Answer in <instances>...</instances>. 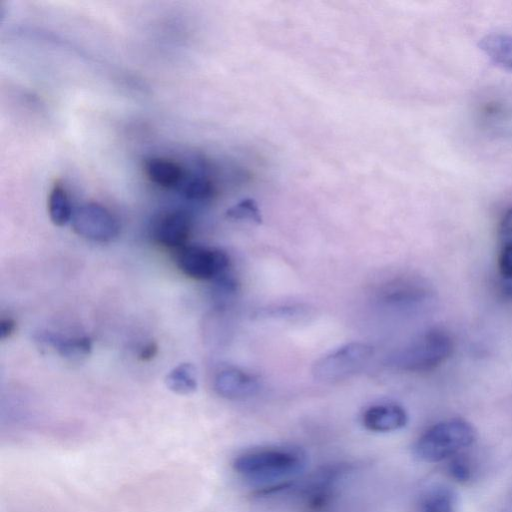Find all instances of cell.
<instances>
[{
    "label": "cell",
    "mask_w": 512,
    "mask_h": 512,
    "mask_svg": "<svg viewBox=\"0 0 512 512\" xmlns=\"http://www.w3.org/2000/svg\"><path fill=\"white\" fill-rule=\"evenodd\" d=\"M304 453L291 447L264 448L245 452L233 461L234 470L255 481L286 480L305 467Z\"/></svg>",
    "instance_id": "cell-1"
},
{
    "label": "cell",
    "mask_w": 512,
    "mask_h": 512,
    "mask_svg": "<svg viewBox=\"0 0 512 512\" xmlns=\"http://www.w3.org/2000/svg\"><path fill=\"white\" fill-rule=\"evenodd\" d=\"M476 439V430L464 419L453 418L429 427L416 441V456L428 463L449 460L470 447Z\"/></svg>",
    "instance_id": "cell-2"
},
{
    "label": "cell",
    "mask_w": 512,
    "mask_h": 512,
    "mask_svg": "<svg viewBox=\"0 0 512 512\" xmlns=\"http://www.w3.org/2000/svg\"><path fill=\"white\" fill-rule=\"evenodd\" d=\"M454 352L452 336L441 328H430L396 351L389 365L407 372H426L439 367Z\"/></svg>",
    "instance_id": "cell-3"
},
{
    "label": "cell",
    "mask_w": 512,
    "mask_h": 512,
    "mask_svg": "<svg viewBox=\"0 0 512 512\" xmlns=\"http://www.w3.org/2000/svg\"><path fill=\"white\" fill-rule=\"evenodd\" d=\"M374 349L364 342L344 344L315 361L313 377L323 383H336L361 372L373 357Z\"/></svg>",
    "instance_id": "cell-4"
},
{
    "label": "cell",
    "mask_w": 512,
    "mask_h": 512,
    "mask_svg": "<svg viewBox=\"0 0 512 512\" xmlns=\"http://www.w3.org/2000/svg\"><path fill=\"white\" fill-rule=\"evenodd\" d=\"M175 262L186 276L196 280L212 281L230 271L229 255L219 248L185 245L177 249Z\"/></svg>",
    "instance_id": "cell-5"
},
{
    "label": "cell",
    "mask_w": 512,
    "mask_h": 512,
    "mask_svg": "<svg viewBox=\"0 0 512 512\" xmlns=\"http://www.w3.org/2000/svg\"><path fill=\"white\" fill-rule=\"evenodd\" d=\"M71 224L76 234L96 242H109L120 231V224L113 213L95 202L77 206L73 211Z\"/></svg>",
    "instance_id": "cell-6"
},
{
    "label": "cell",
    "mask_w": 512,
    "mask_h": 512,
    "mask_svg": "<svg viewBox=\"0 0 512 512\" xmlns=\"http://www.w3.org/2000/svg\"><path fill=\"white\" fill-rule=\"evenodd\" d=\"M192 231L191 216L183 210H171L159 214L150 229L154 242L179 249L186 245Z\"/></svg>",
    "instance_id": "cell-7"
},
{
    "label": "cell",
    "mask_w": 512,
    "mask_h": 512,
    "mask_svg": "<svg viewBox=\"0 0 512 512\" xmlns=\"http://www.w3.org/2000/svg\"><path fill=\"white\" fill-rule=\"evenodd\" d=\"M218 395L229 400L250 398L260 390L257 376L240 368L228 367L219 371L214 380Z\"/></svg>",
    "instance_id": "cell-8"
},
{
    "label": "cell",
    "mask_w": 512,
    "mask_h": 512,
    "mask_svg": "<svg viewBox=\"0 0 512 512\" xmlns=\"http://www.w3.org/2000/svg\"><path fill=\"white\" fill-rule=\"evenodd\" d=\"M363 426L373 432H392L406 426L408 414L397 403H380L368 407L362 414Z\"/></svg>",
    "instance_id": "cell-9"
},
{
    "label": "cell",
    "mask_w": 512,
    "mask_h": 512,
    "mask_svg": "<svg viewBox=\"0 0 512 512\" xmlns=\"http://www.w3.org/2000/svg\"><path fill=\"white\" fill-rule=\"evenodd\" d=\"M34 338L40 345L53 348L60 356L70 360L88 356L92 350V341L86 336L67 338L51 331H40Z\"/></svg>",
    "instance_id": "cell-10"
},
{
    "label": "cell",
    "mask_w": 512,
    "mask_h": 512,
    "mask_svg": "<svg viewBox=\"0 0 512 512\" xmlns=\"http://www.w3.org/2000/svg\"><path fill=\"white\" fill-rule=\"evenodd\" d=\"M143 170L150 182L166 189H178L187 176L179 163L163 157L147 158Z\"/></svg>",
    "instance_id": "cell-11"
},
{
    "label": "cell",
    "mask_w": 512,
    "mask_h": 512,
    "mask_svg": "<svg viewBox=\"0 0 512 512\" xmlns=\"http://www.w3.org/2000/svg\"><path fill=\"white\" fill-rule=\"evenodd\" d=\"M430 289L415 280H404L390 285L383 295L386 303L400 307H415L431 299Z\"/></svg>",
    "instance_id": "cell-12"
},
{
    "label": "cell",
    "mask_w": 512,
    "mask_h": 512,
    "mask_svg": "<svg viewBox=\"0 0 512 512\" xmlns=\"http://www.w3.org/2000/svg\"><path fill=\"white\" fill-rule=\"evenodd\" d=\"M479 48L495 64L512 69V35H486L479 41Z\"/></svg>",
    "instance_id": "cell-13"
},
{
    "label": "cell",
    "mask_w": 512,
    "mask_h": 512,
    "mask_svg": "<svg viewBox=\"0 0 512 512\" xmlns=\"http://www.w3.org/2000/svg\"><path fill=\"white\" fill-rule=\"evenodd\" d=\"M74 209L65 187L56 182L52 186L48 196V213L52 223L56 226H64L72 219Z\"/></svg>",
    "instance_id": "cell-14"
},
{
    "label": "cell",
    "mask_w": 512,
    "mask_h": 512,
    "mask_svg": "<svg viewBox=\"0 0 512 512\" xmlns=\"http://www.w3.org/2000/svg\"><path fill=\"white\" fill-rule=\"evenodd\" d=\"M169 390L180 395H189L197 390L196 368L191 363H182L173 368L165 377Z\"/></svg>",
    "instance_id": "cell-15"
},
{
    "label": "cell",
    "mask_w": 512,
    "mask_h": 512,
    "mask_svg": "<svg viewBox=\"0 0 512 512\" xmlns=\"http://www.w3.org/2000/svg\"><path fill=\"white\" fill-rule=\"evenodd\" d=\"M178 190L189 200L206 201L215 196L216 186L206 176H186Z\"/></svg>",
    "instance_id": "cell-16"
},
{
    "label": "cell",
    "mask_w": 512,
    "mask_h": 512,
    "mask_svg": "<svg viewBox=\"0 0 512 512\" xmlns=\"http://www.w3.org/2000/svg\"><path fill=\"white\" fill-rule=\"evenodd\" d=\"M212 282V295L214 301L219 306H225L236 295L238 291V281L231 271H228Z\"/></svg>",
    "instance_id": "cell-17"
},
{
    "label": "cell",
    "mask_w": 512,
    "mask_h": 512,
    "mask_svg": "<svg viewBox=\"0 0 512 512\" xmlns=\"http://www.w3.org/2000/svg\"><path fill=\"white\" fill-rule=\"evenodd\" d=\"M420 512H456V500L452 491L439 488L425 499Z\"/></svg>",
    "instance_id": "cell-18"
},
{
    "label": "cell",
    "mask_w": 512,
    "mask_h": 512,
    "mask_svg": "<svg viewBox=\"0 0 512 512\" xmlns=\"http://www.w3.org/2000/svg\"><path fill=\"white\" fill-rule=\"evenodd\" d=\"M306 314V308L300 305L281 306L275 308H264L258 310L255 314L256 317L262 318H276V319H295L301 318Z\"/></svg>",
    "instance_id": "cell-19"
},
{
    "label": "cell",
    "mask_w": 512,
    "mask_h": 512,
    "mask_svg": "<svg viewBox=\"0 0 512 512\" xmlns=\"http://www.w3.org/2000/svg\"><path fill=\"white\" fill-rule=\"evenodd\" d=\"M448 472L457 481H468L472 476L470 460L463 452L449 459Z\"/></svg>",
    "instance_id": "cell-20"
},
{
    "label": "cell",
    "mask_w": 512,
    "mask_h": 512,
    "mask_svg": "<svg viewBox=\"0 0 512 512\" xmlns=\"http://www.w3.org/2000/svg\"><path fill=\"white\" fill-rule=\"evenodd\" d=\"M498 272L501 281L512 282V239H507L498 254Z\"/></svg>",
    "instance_id": "cell-21"
},
{
    "label": "cell",
    "mask_w": 512,
    "mask_h": 512,
    "mask_svg": "<svg viewBox=\"0 0 512 512\" xmlns=\"http://www.w3.org/2000/svg\"><path fill=\"white\" fill-rule=\"evenodd\" d=\"M227 216L232 219H250L252 221H260V215L257 208L247 201L231 207L227 211Z\"/></svg>",
    "instance_id": "cell-22"
},
{
    "label": "cell",
    "mask_w": 512,
    "mask_h": 512,
    "mask_svg": "<svg viewBox=\"0 0 512 512\" xmlns=\"http://www.w3.org/2000/svg\"><path fill=\"white\" fill-rule=\"evenodd\" d=\"M499 234L505 240L512 239V207L502 216L499 223Z\"/></svg>",
    "instance_id": "cell-23"
},
{
    "label": "cell",
    "mask_w": 512,
    "mask_h": 512,
    "mask_svg": "<svg viewBox=\"0 0 512 512\" xmlns=\"http://www.w3.org/2000/svg\"><path fill=\"white\" fill-rule=\"evenodd\" d=\"M16 330V322L10 317H3L0 321V337L2 340L9 338Z\"/></svg>",
    "instance_id": "cell-24"
},
{
    "label": "cell",
    "mask_w": 512,
    "mask_h": 512,
    "mask_svg": "<svg viewBox=\"0 0 512 512\" xmlns=\"http://www.w3.org/2000/svg\"><path fill=\"white\" fill-rule=\"evenodd\" d=\"M158 353V345L155 342H149L145 344L138 355V358L143 361L147 362L152 360Z\"/></svg>",
    "instance_id": "cell-25"
},
{
    "label": "cell",
    "mask_w": 512,
    "mask_h": 512,
    "mask_svg": "<svg viewBox=\"0 0 512 512\" xmlns=\"http://www.w3.org/2000/svg\"><path fill=\"white\" fill-rule=\"evenodd\" d=\"M500 291L506 298L512 299V282L501 281Z\"/></svg>",
    "instance_id": "cell-26"
}]
</instances>
